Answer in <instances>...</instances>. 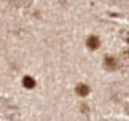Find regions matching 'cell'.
<instances>
[{"label": "cell", "instance_id": "obj_1", "mask_svg": "<svg viewBox=\"0 0 129 121\" xmlns=\"http://www.w3.org/2000/svg\"><path fill=\"white\" fill-rule=\"evenodd\" d=\"M86 46L89 49H97L99 46H101V38L97 37V35H89V37L86 38Z\"/></svg>", "mask_w": 129, "mask_h": 121}, {"label": "cell", "instance_id": "obj_2", "mask_svg": "<svg viewBox=\"0 0 129 121\" xmlns=\"http://www.w3.org/2000/svg\"><path fill=\"white\" fill-rule=\"evenodd\" d=\"M75 91H77V94L80 96V97H86V96L89 94V86L85 84V83H80V84H77Z\"/></svg>", "mask_w": 129, "mask_h": 121}, {"label": "cell", "instance_id": "obj_3", "mask_svg": "<svg viewBox=\"0 0 129 121\" xmlns=\"http://www.w3.org/2000/svg\"><path fill=\"white\" fill-rule=\"evenodd\" d=\"M35 78H32V77H29V75H26V77L22 78V86L26 88V89H34L35 88Z\"/></svg>", "mask_w": 129, "mask_h": 121}, {"label": "cell", "instance_id": "obj_4", "mask_svg": "<svg viewBox=\"0 0 129 121\" xmlns=\"http://www.w3.org/2000/svg\"><path fill=\"white\" fill-rule=\"evenodd\" d=\"M105 67H107L108 70H116V67H118L116 57H113V56H107V57H105Z\"/></svg>", "mask_w": 129, "mask_h": 121}]
</instances>
